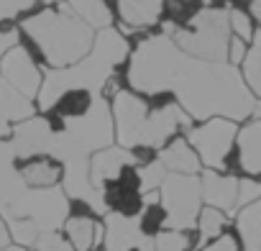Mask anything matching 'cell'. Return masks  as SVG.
<instances>
[{
    "label": "cell",
    "instance_id": "obj_4",
    "mask_svg": "<svg viewBox=\"0 0 261 251\" xmlns=\"http://www.w3.org/2000/svg\"><path fill=\"white\" fill-rule=\"evenodd\" d=\"M185 52L174 44V39L164 29H151L139 34V41L130 44V54L123 64V85L139 95H159L169 92L177 67Z\"/></svg>",
    "mask_w": 261,
    "mask_h": 251
},
{
    "label": "cell",
    "instance_id": "obj_35",
    "mask_svg": "<svg viewBox=\"0 0 261 251\" xmlns=\"http://www.w3.org/2000/svg\"><path fill=\"white\" fill-rule=\"evenodd\" d=\"M3 251H29V248H26V246H18V243H13V241H11Z\"/></svg>",
    "mask_w": 261,
    "mask_h": 251
},
{
    "label": "cell",
    "instance_id": "obj_25",
    "mask_svg": "<svg viewBox=\"0 0 261 251\" xmlns=\"http://www.w3.org/2000/svg\"><path fill=\"white\" fill-rule=\"evenodd\" d=\"M154 251H190L192 248V236L190 231H174V228H162L154 236Z\"/></svg>",
    "mask_w": 261,
    "mask_h": 251
},
{
    "label": "cell",
    "instance_id": "obj_17",
    "mask_svg": "<svg viewBox=\"0 0 261 251\" xmlns=\"http://www.w3.org/2000/svg\"><path fill=\"white\" fill-rule=\"evenodd\" d=\"M156 159L164 164L167 172H174V174H200L202 172V164H200L195 149L190 146V141L182 134H177L174 139H169L156 152Z\"/></svg>",
    "mask_w": 261,
    "mask_h": 251
},
{
    "label": "cell",
    "instance_id": "obj_18",
    "mask_svg": "<svg viewBox=\"0 0 261 251\" xmlns=\"http://www.w3.org/2000/svg\"><path fill=\"white\" fill-rule=\"evenodd\" d=\"M236 144H238L241 169L251 177L261 174V118H256V120L246 123L243 129H238Z\"/></svg>",
    "mask_w": 261,
    "mask_h": 251
},
{
    "label": "cell",
    "instance_id": "obj_13",
    "mask_svg": "<svg viewBox=\"0 0 261 251\" xmlns=\"http://www.w3.org/2000/svg\"><path fill=\"white\" fill-rule=\"evenodd\" d=\"M100 220H102V248L108 251H136L139 243L146 238L139 215L105 213Z\"/></svg>",
    "mask_w": 261,
    "mask_h": 251
},
{
    "label": "cell",
    "instance_id": "obj_37",
    "mask_svg": "<svg viewBox=\"0 0 261 251\" xmlns=\"http://www.w3.org/2000/svg\"><path fill=\"white\" fill-rule=\"evenodd\" d=\"M205 6H213V0H205Z\"/></svg>",
    "mask_w": 261,
    "mask_h": 251
},
{
    "label": "cell",
    "instance_id": "obj_14",
    "mask_svg": "<svg viewBox=\"0 0 261 251\" xmlns=\"http://www.w3.org/2000/svg\"><path fill=\"white\" fill-rule=\"evenodd\" d=\"M16 172L21 174L26 187L41 190V187H57L62 182L64 167L51 154H31V157L16 159Z\"/></svg>",
    "mask_w": 261,
    "mask_h": 251
},
{
    "label": "cell",
    "instance_id": "obj_21",
    "mask_svg": "<svg viewBox=\"0 0 261 251\" xmlns=\"http://www.w3.org/2000/svg\"><path fill=\"white\" fill-rule=\"evenodd\" d=\"M64 3V8L69 13H74L82 23H87L90 29L100 31V29H108L113 26V13L102 6V0H59Z\"/></svg>",
    "mask_w": 261,
    "mask_h": 251
},
{
    "label": "cell",
    "instance_id": "obj_32",
    "mask_svg": "<svg viewBox=\"0 0 261 251\" xmlns=\"http://www.w3.org/2000/svg\"><path fill=\"white\" fill-rule=\"evenodd\" d=\"M246 52H248V44H246V41H241L238 36H230V41H228V64L238 67V64L243 62Z\"/></svg>",
    "mask_w": 261,
    "mask_h": 251
},
{
    "label": "cell",
    "instance_id": "obj_23",
    "mask_svg": "<svg viewBox=\"0 0 261 251\" xmlns=\"http://www.w3.org/2000/svg\"><path fill=\"white\" fill-rule=\"evenodd\" d=\"M241 74H243V82L248 85V90L253 92V97L261 100V29L253 31V39H251V46L241 62Z\"/></svg>",
    "mask_w": 261,
    "mask_h": 251
},
{
    "label": "cell",
    "instance_id": "obj_16",
    "mask_svg": "<svg viewBox=\"0 0 261 251\" xmlns=\"http://www.w3.org/2000/svg\"><path fill=\"white\" fill-rule=\"evenodd\" d=\"M128 164H134L130 152L118 146V144H110V146L90 154V182L100 190L105 182L115 180Z\"/></svg>",
    "mask_w": 261,
    "mask_h": 251
},
{
    "label": "cell",
    "instance_id": "obj_12",
    "mask_svg": "<svg viewBox=\"0 0 261 251\" xmlns=\"http://www.w3.org/2000/svg\"><path fill=\"white\" fill-rule=\"evenodd\" d=\"M164 0H118L115 29L123 36H136L141 31H151L162 21Z\"/></svg>",
    "mask_w": 261,
    "mask_h": 251
},
{
    "label": "cell",
    "instance_id": "obj_1",
    "mask_svg": "<svg viewBox=\"0 0 261 251\" xmlns=\"http://www.w3.org/2000/svg\"><path fill=\"white\" fill-rule=\"evenodd\" d=\"M169 92L197 123L207 118H228L238 123L253 115L256 108V97L243 82L238 67L228 62L195 59L190 54L182 57Z\"/></svg>",
    "mask_w": 261,
    "mask_h": 251
},
{
    "label": "cell",
    "instance_id": "obj_22",
    "mask_svg": "<svg viewBox=\"0 0 261 251\" xmlns=\"http://www.w3.org/2000/svg\"><path fill=\"white\" fill-rule=\"evenodd\" d=\"M59 0H0V23H21Z\"/></svg>",
    "mask_w": 261,
    "mask_h": 251
},
{
    "label": "cell",
    "instance_id": "obj_11",
    "mask_svg": "<svg viewBox=\"0 0 261 251\" xmlns=\"http://www.w3.org/2000/svg\"><path fill=\"white\" fill-rule=\"evenodd\" d=\"M51 139H54V131H51V126H49L44 113H34L31 118L18 120L11 129V136H8V141L16 152V159L31 157V154H49Z\"/></svg>",
    "mask_w": 261,
    "mask_h": 251
},
{
    "label": "cell",
    "instance_id": "obj_27",
    "mask_svg": "<svg viewBox=\"0 0 261 251\" xmlns=\"http://www.w3.org/2000/svg\"><path fill=\"white\" fill-rule=\"evenodd\" d=\"M228 26H230V36H238L241 41L251 44L253 39V21L246 11L241 8H228Z\"/></svg>",
    "mask_w": 261,
    "mask_h": 251
},
{
    "label": "cell",
    "instance_id": "obj_24",
    "mask_svg": "<svg viewBox=\"0 0 261 251\" xmlns=\"http://www.w3.org/2000/svg\"><path fill=\"white\" fill-rule=\"evenodd\" d=\"M225 223H228V218H225L223 210L210 208V205H202V210L197 215V223H195V228H197V243L205 246L213 238H218L225 231Z\"/></svg>",
    "mask_w": 261,
    "mask_h": 251
},
{
    "label": "cell",
    "instance_id": "obj_5",
    "mask_svg": "<svg viewBox=\"0 0 261 251\" xmlns=\"http://www.w3.org/2000/svg\"><path fill=\"white\" fill-rule=\"evenodd\" d=\"M174 44L205 62H228V41H230V26H228V8L223 6H205L185 29L167 31Z\"/></svg>",
    "mask_w": 261,
    "mask_h": 251
},
{
    "label": "cell",
    "instance_id": "obj_3",
    "mask_svg": "<svg viewBox=\"0 0 261 251\" xmlns=\"http://www.w3.org/2000/svg\"><path fill=\"white\" fill-rule=\"evenodd\" d=\"M18 29V41L44 69H62L80 62L95 41V29L69 13L64 3H54L39 11L36 16L21 21Z\"/></svg>",
    "mask_w": 261,
    "mask_h": 251
},
{
    "label": "cell",
    "instance_id": "obj_9",
    "mask_svg": "<svg viewBox=\"0 0 261 251\" xmlns=\"http://www.w3.org/2000/svg\"><path fill=\"white\" fill-rule=\"evenodd\" d=\"M0 80L8 82L16 92H21L29 100H36L41 80H44V67L31 57V52L18 41L13 44L3 59H0Z\"/></svg>",
    "mask_w": 261,
    "mask_h": 251
},
{
    "label": "cell",
    "instance_id": "obj_26",
    "mask_svg": "<svg viewBox=\"0 0 261 251\" xmlns=\"http://www.w3.org/2000/svg\"><path fill=\"white\" fill-rule=\"evenodd\" d=\"M136 169H139V180H141V192L159 190L162 180L167 177V169H164V164L159 159H151V162H146V164H141Z\"/></svg>",
    "mask_w": 261,
    "mask_h": 251
},
{
    "label": "cell",
    "instance_id": "obj_20",
    "mask_svg": "<svg viewBox=\"0 0 261 251\" xmlns=\"http://www.w3.org/2000/svg\"><path fill=\"white\" fill-rule=\"evenodd\" d=\"M238 236L246 251H261V197L238 210Z\"/></svg>",
    "mask_w": 261,
    "mask_h": 251
},
{
    "label": "cell",
    "instance_id": "obj_15",
    "mask_svg": "<svg viewBox=\"0 0 261 251\" xmlns=\"http://www.w3.org/2000/svg\"><path fill=\"white\" fill-rule=\"evenodd\" d=\"M200 190H202V205L218 208L223 213L236 210L238 180L233 174H223L218 169H205L200 174Z\"/></svg>",
    "mask_w": 261,
    "mask_h": 251
},
{
    "label": "cell",
    "instance_id": "obj_30",
    "mask_svg": "<svg viewBox=\"0 0 261 251\" xmlns=\"http://www.w3.org/2000/svg\"><path fill=\"white\" fill-rule=\"evenodd\" d=\"M18 39H21L18 23H0V59H3V54H6L13 44H18Z\"/></svg>",
    "mask_w": 261,
    "mask_h": 251
},
{
    "label": "cell",
    "instance_id": "obj_8",
    "mask_svg": "<svg viewBox=\"0 0 261 251\" xmlns=\"http://www.w3.org/2000/svg\"><path fill=\"white\" fill-rule=\"evenodd\" d=\"M236 136H238V123L228 118H207L192 123L185 131V139L195 149L200 164L205 169H218V172L225 169Z\"/></svg>",
    "mask_w": 261,
    "mask_h": 251
},
{
    "label": "cell",
    "instance_id": "obj_6",
    "mask_svg": "<svg viewBox=\"0 0 261 251\" xmlns=\"http://www.w3.org/2000/svg\"><path fill=\"white\" fill-rule=\"evenodd\" d=\"M156 192H159V205L164 210V228L195 231L197 215L202 210L200 174L167 172V177L162 180Z\"/></svg>",
    "mask_w": 261,
    "mask_h": 251
},
{
    "label": "cell",
    "instance_id": "obj_10",
    "mask_svg": "<svg viewBox=\"0 0 261 251\" xmlns=\"http://www.w3.org/2000/svg\"><path fill=\"white\" fill-rule=\"evenodd\" d=\"M62 236L74 251H95L102 246V220L82 200H69V215L62 225Z\"/></svg>",
    "mask_w": 261,
    "mask_h": 251
},
{
    "label": "cell",
    "instance_id": "obj_31",
    "mask_svg": "<svg viewBox=\"0 0 261 251\" xmlns=\"http://www.w3.org/2000/svg\"><path fill=\"white\" fill-rule=\"evenodd\" d=\"M200 251H238V238L233 233H220L218 238H213L210 243L200 246Z\"/></svg>",
    "mask_w": 261,
    "mask_h": 251
},
{
    "label": "cell",
    "instance_id": "obj_36",
    "mask_svg": "<svg viewBox=\"0 0 261 251\" xmlns=\"http://www.w3.org/2000/svg\"><path fill=\"white\" fill-rule=\"evenodd\" d=\"M253 115L261 118V100H256V108H253Z\"/></svg>",
    "mask_w": 261,
    "mask_h": 251
},
{
    "label": "cell",
    "instance_id": "obj_29",
    "mask_svg": "<svg viewBox=\"0 0 261 251\" xmlns=\"http://www.w3.org/2000/svg\"><path fill=\"white\" fill-rule=\"evenodd\" d=\"M261 197V182L248 177V180H238V197H236V210L256 203Z\"/></svg>",
    "mask_w": 261,
    "mask_h": 251
},
{
    "label": "cell",
    "instance_id": "obj_19",
    "mask_svg": "<svg viewBox=\"0 0 261 251\" xmlns=\"http://www.w3.org/2000/svg\"><path fill=\"white\" fill-rule=\"evenodd\" d=\"M202 8H205V0H164L159 29H164V31L185 29Z\"/></svg>",
    "mask_w": 261,
    "mask_h": 251
},
{
    "label": "cell",
    "instance_id": "obj_34",
    "mask_svg": "<svg viewBox=\"0 0 261 251\" xmlns=\"http://www.w3.org/2000/svg\"><path fill=\"white\" fill-rule=\"evenodd\" d=\"M248 8H251V16L261 23V0H251V6H248Z\"/></svg>",
    "mask_w": 261,
    "mask_h": 251
},
{
    "label": "cell",
    "instance_id": "obj_28",
    "mask_svg": "<svg viewBox=\"0 0 261 251\" xmlns=\"http://www.w3.org/2000/svg\"><path fill=\"white\" fill-rule=\"evenodd\" d=\"M29 251H74V248L62 236V231H54V233H41Z\"/></svg>",
    "mask_w": 261,
    "mask_h": 251
},
{
    "label": "cell",
    "instance_id": "obj_2",
    "mask_svg": "<svg viewBox=\"0 0 261 251\" xmlns=\"http://www.w3.org/2000/svg\"><path fill=\"white\" fill-rule=\"evenodd\" d=\"M128 54H130V39L123 36L115 26L95 31V41L80 62L62 69H44V80L34 100L36 110L44 113L64 90H74V87L102 95L105 85L123 69Z\"/></svg>",
    "mask_w": 261,
    "mask_h": 251
},
{
    "label": "cell",
    "instance_id": "obj_7",
    "mask_svg": "<svg viewBox=\"0 0 261 251\" xmlns=\"http://www.w3.org/2000/svg\"><path fill=\"white\" fill-rule=\"evenodd\" d=\"M69 215V197L64 190L57 187H26L23 195L3 213V218H26L36 225L39 233H54L62 231L64 220Z\"/></svg>",
    "mask_w": 261,
    "mask_h": 251
},
{
    "label": "cell",
    "instance_id": "obj_33",
    "mask_svg": "<svg viewBox=\"0 0 261 251\" xmlns=\"http://www.w3.org/2000/svg\"><path fill=\"white\" fill-rule=\"evenodd\" d=\"M11 243V236H8V225L3 220V215H0V251H3L6 246Z\"/></svg>",
    "mask_w": 261,
    "mask_h": 251
}]
</instances>
